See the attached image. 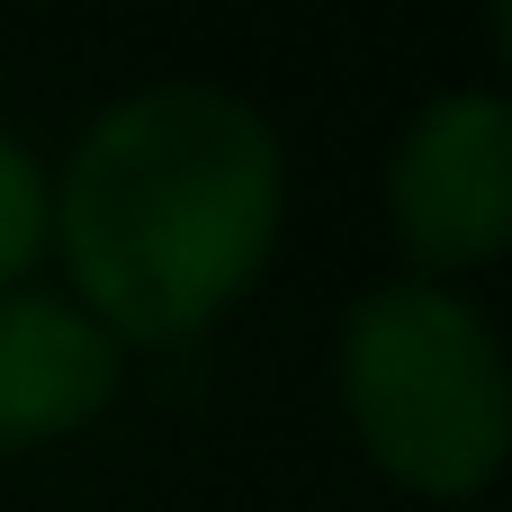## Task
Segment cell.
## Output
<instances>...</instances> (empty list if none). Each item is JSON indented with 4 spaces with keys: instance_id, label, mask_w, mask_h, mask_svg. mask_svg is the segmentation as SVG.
<instances>
[{
    "instance_id": "cell-1",
    "label": "cell",
    "mask_w": 512,
    "mask_h": 512,
    "mask_svg": "<svg viewBox=\"0 0 512 512\" xmlns=\"http://www.w3.org/2000/svg\"><path fill=\"white\" fill-rule=\"evenodd\" d=\"M288 153L270 117L216 81H153L108 99L45 207L72 306L117 342H189L279 252Z\"/></svg>"
},
{
    "instance_id": "cell-5",
    "label": "cell",
    "mask_w": 512,
    "mask_h": 512,
    "mask_svg": "<svg viewBox=\"0 0 512 512\" xmlns=\"http://www.w3.org/2000/svg\"><path fill=\"white\" fill-rule=\"evenodd\" d=\"M45 207H54V180L36 171V153L18 135H0V288H18L45 252Z\"/></svg>"
},
{
    "instance_id": "cell-4",
    "label": "cell",
    "mask_w": 512,
    "mask_h": 512,
    "mask_svg": "<svg viewBox=\"0 0 512 512\" xmlns=\"http://www.w3.org/2000/svg\"><path fill=\"white\" fill-rule=\"evenodd\" d=\"M126 387V342L54 288H0V450L90 432Z\"/></svg>"
},
{
    "instance_id": "cell-2",
    "label": "cell",
    "mask_w": 512,
    "mask_h": 512,
    "mask_svg": "<svg viewBox=\"0 0 512 512\" xmlns=\"http://www.w3.org/2000/svg\"><path fill=\"white\" fill-rule=\"evenodd\" d=\"M342 414L360 450L414 495H477L504 468L512 378L477 297L450 279H387L342 315Z\"/></svg>"
},
{
    "instance_id": "cell-3",
    "label": "cell",
    "mask_w": 512,
    "mask_h": 512,
    "mask_svg": "<svg viewBox=\"0 0 512 512\" xmlns=\"http://www.w3.org/2000/svg\"><path fill=\"white\" fill-rule=\"evenodd\" d=\"M396 243L441 279L512 243V108L495 90H441L405 117L387 162Z\"/></svg>"
}]
</instances>
